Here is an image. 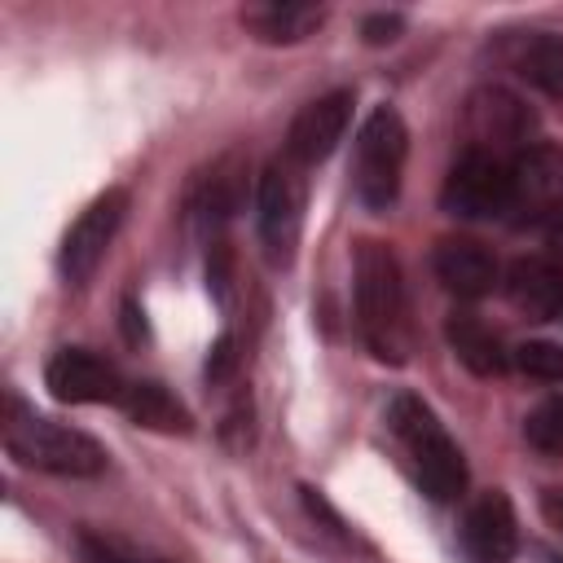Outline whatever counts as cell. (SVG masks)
Instances as JSON below:
<instances>
[{
	"mask_svg": "<svg viewBox=\"0 0 563 563\" xmlns=\"http://www.w3.org/2000/svg\"><path fill=\"white\" fill-rule=\"evenodd\" d=\"M352 277H356L352 282L356 286V330H361L365 347L387 365H405L409 347H413V325H409V299H405V277H400L396 251L387 242L361 238Z\"/></svg>",
	"mask_w": 563,
	"mask_h": 563,
	"instance_id": "6da1fadb",
	"label": "cell"
},
{
	"mask_svg": "<svg viewBox=\"0 0 563 563\" xmlns=\"http://www.w3.org/2000/svg\"><path fill=\"white\" fill-rule=\"evenodd\" d=\"M0 431H4L9 457H18L22 466L48 471V475H75V479L106 471V449L88 431L66 427V422H53V418H40L35 409L22 405L18 391L4 396Z\"/></svg>",
	"mask_w": 563,
	"mask_h": 563,
	"instance_id": "7a4b0ae2",
	"label": "cell"
},
{
	"mask_svg": "<svg viewBox=\"0 0 563 563\" xmlns=\"http://www.w3.org/2000/svg\"><path fill=\"white\" fill-rule=\"evenodd\" d=\"M387 427L391 435L405 444L409 453V466L418 475V488L431 497V501H453L462 497L466 488V457L457 449V440L444 431V422L435 418V409L413 396V391H400L391 396L387 405Z\"/></svg>",
	"mask_w": 563,
	"mask_h": 563,
	"instance_id": "3957f363",
	"label": "cell"
},
{
	"mask_svg": "<svg viewBox=\"0 0 563 563\" xmlns=\"http://www.w3.org/2000/svg\"><path fill=\"white\" fill-rule=\"evenodd\" d=\"M405 158H409V128L391 106H374L356 132V198L369 211H387L400 194V176H405Z\"/></svg>",
	"mask_w": 563,
	"mask_h": 563,
	"instance_id": "277c9868",
	"label": "cell"
},
{
	"mask_svg": "<svg viewBox=\"0 0 563 563\" xmlns=\"http://www.w3.org/2000/svg\"><path fill=\"white\" fill-rule=\"evenodd\" d=\"M440 202L449 216H462V220L506 216L510 211V163H501V154L466 145L444 176Z\"/></svg>",
	"mask_w": 563,
	"mask_h": 563,
	"instance_id": "5b68a950",
	"label": "cell"
},
{
	"mask_svg": "<svg viewBox=\"0 0 563 563\" xmlns=\"http://www.w3.org/2000/svg\"><path fill=\"white\" fill-rule=\"evenodd\" d=\"M303 207H308L303 167L290 158H273L260 176V238L273 264L295 260V246L303 233Z\"/></svg>",
	"mask_w": 563,
	"mask_h": 563,
	"instance_id": "8992f818",
	"label": "cell"
},
{
	"mask_svg": "<svg viewBox=\"0 0 563 563\" xmlns=\"http://www.w3.org/2000/svg\"><path fill=\"white\" fill-rule=\"evenodd\" d=\"M123 211H128V189H106V194H97V198L79 211V220L66 229L57 264H62V277H66L70 286H79V282L92 277V268L101 264V255L110 251V242H114V233H119V224H123Z\"/></svg>",
	"mask_w": 563,
	"mask_h": 563,
	"instance_id": "52a82bcc",
	"label": "cell"
},
{
	"mask_svg": "<svg viewBox=\"0 0 563 563\" xmlns=\"http://www.w3.org/2000/svg\"><path fill=\"white\" fill-rule=\"evenodd\" d=\"M44 387L62 405H119L128 383L119 378L114 361L88 347H62L44 365Z\"/></svg>",
	"mask_w": 563,
	"mask_h": 563,
	"instance_id": "ba28073f",
	"label": "cell"
},
{
	"mask_svg": "<svg viewBox=\"0 0 563 563\" xmlns=\"http://www.w3.org/2000/svg\"><path fill=\"white\" fill-rule=\"evenodd\" d=\"M510 211H519V220L563 216V150L559 145H528L515 154Z\"/></svg>",
	"mask_w": 563,
	"mask_h": 563,
	"instance_id": "9c48e42d",
	"label": "cell"
},
{
	"mask_svg": "<svg viewBox=\"0 0 563 563\" xmlns=\"http://www.w3.org/2000/svg\"><path fill=\"white\" fill-rule=\"evenodd\" d=\"M537 128V114L528 110L523 97H515L510 88H479L466 97V136L475 150L497 154L501 145H523Z\"/></svg>",
	"mask_w": 563,
	"mask_h": 563,
	"instance_id": "30bf717a",
	"label": "cell"
},
{
	"mask_svg": "<svg viewBox=\"0 0 563 563\" xmlns=\"http://www.w3.org/2000/svg\"><path fill=\"white\" fill-rule=\"evenodd\" d=\"M352 123V92L347 88H334L317 101H308L295 119H290V132H286V158L299 163V167H312L321 158L334 154V145L343 141Z\"/></svg>",
	"mask_w": 563,
	"mask_h": 563,
	"instance_id": "8fae6325",
	"label": "cell"
},
{
	"mask_svg": "<svg viewBox=\"0 0 563 563\" xmlns=\"http://www.w3.org/2000/svg\"><path fill=\"white\" fill-rule=\"evenodd\" d=\"M462 541L479 563H510L515 545H519V523H515V506L506 493H479L466 506L462 519Z\"/></svg>",
	"mask_w": 563,
	"mask_h": 563,
	"instance_id": "7c38bea8",
	"label": "cell"
},
{
	"mask_svg": "<svg viewBox=\"0 0 563 563\" xmlns=\"http://www.w3.org/2000/svg\"><path fill=\"white\" fill-rule=\"evenodd\" d=\"M435 277L457 299H484L497 282V260L475 238H440L435 242Z\"/></svg>",
	"mask_w": 563,
	"mask_h": 563,
	"instance_id": "4fadbf2b",
	"label": "cell"
},
{
	"mask_svg": "<svg viewBox=\"0 0 563 563\" xmlns=\"http://www.w3.org/2000/svg\"><path fill=\"white\" fill-rule=\"evenodd\" d=\"M506 295L532 321L554 317L563 308V264L559 260H545V255L515 260L510 273H506Z\"/></svg>",
	"mask_w": 563,
	"mask_h": 563,
	"instance_id": "5bb4252c",
	"label": "cell"
},
{
	"mask_svg": "<svg viewBox=\"0 0 563 563\" xmlns=\"http://www.w3.org/2000/svg\"><path fill=\"white\" fill-rule=\"evenodd\" d=\"M444 339H449L453 356H457L471 374H479V378H497V374L510 365V356L501 352L497 330L484 325L475 312H453V317L444 321Z\"/></svg>",
	"mask_w": 563,
	"mask_h": 563,
	"instance_id": "9a60e30c",
	"label": "cell"
},
{
	"mask_svg": "<svg viewBox=\"0 0 563 563\" xmlns=\"http://www.w3.org/2000/svg\"><path fill=\"white\" fill-rule=\"evenodd\" d=\"M119 405H123V413L136 427H150V431H163V435H185L194 427L189 409L163 383H128V391H123Z\"/></svg>",
	"mask_w": 563,
	"mask_h": 563,
	"instance_id": "2e32d148",
	"label": "cell"
},
{
	"mask_svg": "<svg viewBox=\"0 0 563 563\" xmlns=\"http://www.w3.org/2000/svg\"><path fill=\"white\" fill-rule=\"evenodd\" d=\"M242 22L264 44H295L325 22V9L321 4H251L242 9Z\"/></svg>",
	"mask_w": 563,
	"mask_h": 563,
	"instance_id": "e0dca14e",
	"label": "cell"
},
{
	"mask_svg": "<svg viewBox=\"0 0 563 563\" xmlns=\"http://www.w3.org/2000/svg\"><path fill=\"white\" fill-rule=\"evenodd\" d=\"M242 189H246V163L242 158H220L202 180H198V189H194V198H189V211L198 216V220H224V216H233L238 207H242Z\"/></svg>",
	"mask_w": 563,
	"mask_h": 563,
	"instance_id": "ac0fdd59",
	"label": "cell"
},
{
	"mask_svg": "<svg viewBox=\"0 0 563 563\" xmlns=\"http://www.w3.org/2000/svg\"><path fill=\"white\" fill-rule=\"evenodd\" d=\"M515 70L550 97H563V35H532L515 53Z\"/></svg>",
	"mask_w": 563,
	"mask_h": 563,
	"instance_id": "d6986e66",
	"label": "cell"
},
{
	"mask_svg": "<svg viewBox=\"0 0 563 563\" xmlns=\"http://www.w3.org/2000/svg\"><path fill=\"white\" fill-rule=\"evenodd\" d=\"M510 361H515L519 374H528V378H537V383H563V347L550 343V339H528V343H519V347L510 352Z\"/></svg>",
	"mask_w": 563,
	"mask_h": 563,
	"instance_id": "ffe728a7",
	"label": "cell"
},
{
	"mask_svg": "<svg viewBox=\"0 0 563 563\" xmlns=\"http://www.w3.org/2000/svg\"><path fill=\"white\" fill-rule=\"evenodd\" d=\"M523 435H528V444H532L537 453L559 457V453H563V396H554V400H545L541 409H532L528 422H523Z\"/></svg>",
	"mask_w": 563,
	"mask_h": 563,
	"instance_id": "44dd1931",
	"label": "cell"
},
{
	"mask_svg": "<svg viewBox=\"0 0 563 563\" xmlns=\"http://www.w3.org/2000/svg\"><path fill=\"white\" fill-rule=\"evenodd\" d=\"M84 554L88 563H163V559H145L119 541H106V537H84Z\"/></svg>",
	"mask_w": 563,
	"mask_h": 563,
	"instance_id": "7402d4cb",
	"label": "cell"
},
{
	"mask_svg": "<svg viewBox=\"0 0 563 563\" xmlns=\"http://www.w3.org/2000/svg\"><path fill=\"white\" fill-rule=\"evenodd\" d=\"M238 361H242V352H238V343L224 334L216 347H211V356H207V378L211 383H220V378H229L233 369H238Z\"/></svg>",
	"mask_w": 563,
	"mask_h": 563,
	"instance_id": "603a6c76",
	"label": "cell"
},
{
	"mask_svg": "<svg viewBox=\"0 0 563 563\" xmlns=\"http://www.w3.org/2000/svg\"><path fill=\"white\" fill-rule=\"evenodd\" d=\"M400 26H405L400 13H369L365 26H361V35H365V44H391L400 35Z\"/></svg>",
	"mask_w": 563,
	"mask_h": 563,
	"instance_id": "cb8c5ba5",
	"label": "cell"
},
{
	"mask_svg": "<svg viewBox=\"0 0 563 563\" xmlns=\"http://www.w3.org/2000/svg\"><path fill=\"white\" fill-rule=\"evenodd\" d=\"M123 325H128V339H132V343L145 334V321H141V312H136V303H123Z\"/></svg>",
	"mask_w": 563,
	"mask_h": 563,
	"instance_id": "d4e9b609",
	"label": "cell"
},
{
	"mask_svg": "<svg viewBox=\"0 0 563 563\" xmlns=\"http://www.w3.org/2000/svg\"><path fill=\"white\" fill-rule=\"evenodd\" d=\"M545 515H550V523L563 532V493L554 488V493H545Z\"/></svg>",
	"mask_w": 563,
	"mask_h": 563,
	"instance_id": "484cf974",
	"label": "cell"
},
{
	"mask_svg": "<svg viewBox=\"0 0 563 563\" xmlns=\"http://www.w3.org/2000/svg\"><path fill=\"white\" fill-rule=\"evenodd\" d=\"M550 246H554V260L563 264V216L550 224Z\"/></svg>",
	"mask_w": 563,
	"mask_h": 563,
	"instance_id": "4316f807",
	"label": "cell"
}]
</instances>
